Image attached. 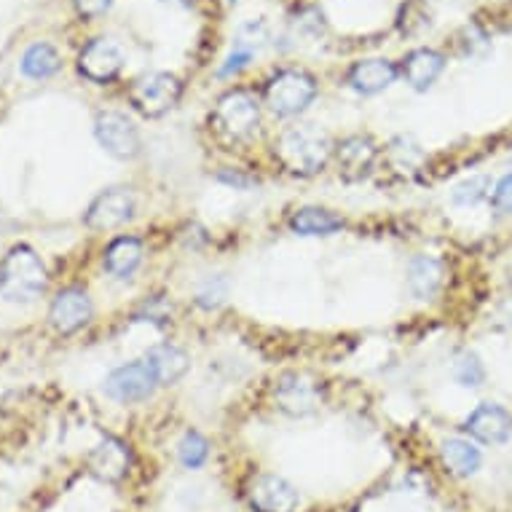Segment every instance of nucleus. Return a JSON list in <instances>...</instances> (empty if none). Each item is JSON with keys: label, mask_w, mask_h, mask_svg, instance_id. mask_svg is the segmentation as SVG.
Returning <instances> with one entry per match:
<instances>
[{"label": "nucleus", "mask_w": 512, "mask_h": 512, "mask_svg": "<svg viewBox=\"0 0 512 512\" xmlns=\"http://www.w3.org/2000/svg\"><path fill=\"white\" fill-rule=\"evenodd\" d=\"M49 285L46 266L33 247L19 244L0 263V295L11 303H33Z\"/></svg>", "instance_id": "nucleus-1"}, {"label": "nucleus", "mask_w": 512, "mask_h": 512, "mask_svg": "<svg viewBox=\"0 0 512 512\" xmlns=\"http://www.w3.org/2000/svg\"><path fill=\"white\" fill-rule=\"evenodd\" d=\"M279 161L285 164L293 175H317L325 169V164L330 161V153H333V145H330V137L317 129V126L303 124L287 129L282 140L277 145Z\"/></svg>", "instance_id": "nucleus-2"}, {"label": "nucleus", "mask_w": 512, "mask_h": 512, "mask_svg": "<svg viewBox=\"0 0 512 512\" xmlns=\"http://www.w3.org/2000/svg\"><path fill=\"white\" fill-rule=\"evenodd\" d=\"M317 97V81L306 70L290 68L271 78L266 86V102L277 116H298Z\"/></svg>", "instance_id": "nucleus-3"}, {"label": "nucleus", "mask_w": 512, "mask_h": 512, "mask_svg": "<svg viewBox=\"0 0 512 512\" xmlns=\"http://www.w3.org/2000/svg\"><path fill=\"white\" fill-rule=\"evenodd\" d=\"M215 118H218L220 132L228 140H247L255 135V129L261 124V105L255 100V94L234 89L218 100Z\"/></svg>", "instance_id": "nucleus-4"}, {"label": "nucleus", "mask_w": 512, "mask_h": 512, "mask_svg": "<svg viewBox=\"0 0 512 512\" xmlns=\"http://www.w3.org/2000/svg\"><path fill=\"white\" fill-rule=\"evenodd\" d=\"M180 97H183V84L172 73L143 76L140 81H135L132 92H129V100H132L135 110H140L148 118L167 116L169 110L180 102Z\"/></svg>", "instance_id": "nucleus-5"}, {"label": "nucleus", "mask_w": 512, "mask_h": 512, "mask_svg": "<svg viewBox=\"0 0 512 512\" xmlns=\"http://www.w3.org/2000/svg\"><path fill=\"white\" fill-rule=\"evenodd\" d=\"M94 137H97V143L113 159L121 161L135 159L140 148H143V140H140L137 126L132 124V118H126L118 110H102V113H97V118H94Z\"/></svg>", "instance_id": "nucleus-6"}, {"label": "nucleus", "mask_w": 512, "mask_h": 512, "mask_svg": "<svg viewBox=\"0 0 512 512\" xmlns=\"http://www.w3.org/2000/svg\"><path fill=\"white\" fill-rule=\"evenodd\" d=\"M159 387L156 378H153L151 368L145 365V360L140 362H126V365H118L116 370H110L105 384H102V392L116 400L121 405L143 403L153 395V389Z\"/></svg>", "instance_id": "nucleus-7"}, {"label": "nucleus", "mask_w": 512, "mask_h": 512, "mask_svg": "<svg viewBox=\"0 0 512 512\" xmlns=\"http://www.w3.org/2000/svg\"><path fill=\"white\" fill-rule=\"evenodd\" d=\"M274 403L287 416H309L322 405V384L306 373H287L274 387Z\"/></svg>", "instance_id": "nucleus-8"}, {"label": "nucleus", "mask_w": 512, "mask_h": 512, "mask_svg": "<svg viewBox=\"0 0 512 512\" xmlns=\"http://www.w3.org/2000/svg\"><path fill=\"white\" fill-rule=\"evenodd\" d=\"M126 54L121 43L110 41V38H94L84 46L81 57H78V70L84 73L94 84H110L118 73L124 70Z\"/></svg>", "instance_id": "nucleus-9"}, {"label": "nucleus", "mask_w": 512, "mask_h": 512, "mask_svg": "<svg viewBox=\"0 0 512 512\" xmlns=\"http://www.w3.org/2000/svg\"><path fill=\"white\" fill-rule=\"evenodd\" d=\"M132 218H135V196L126 188H108L89 204L84 223L92 231H113Z\"/></svg>", "instance_id": "nucleus-10"}, {"label": "nucleus", "mask_w": 512, "mask_h": 512, "mask_svg": "<svg viewBox=\"0 0 512 512\" xmlns=\"http://www.w3.org/2000/svg\"><path fill=\"white\" fill-rule=\"evenodd\" d=\"M247 496H250L255 512H295V507L301 502L298 488L282 475H271V472L252 480Z\"/></svg>", "instance_id": "nucleus-11"}, {"label": "nucleus", "mask_w": 512, "mask_h": 512, "mask_svg": "<svg viewBox=\"0 0 512 512\" xmlns=\"http://www.w3.org/2000/svg\"><path fill=\"white\" fill-rule=\"evenodd\" d=\"M94 314L92 298L86 290L81 287H68V290H62V293L54 298L49 309V319H51V328L62 333V336H70V333H76L84 325H89V319Z\"/></svg>", "instance_id": "nucleus-12"}, {"label": "nucleus", "mask_w": 512, "mask_h": 512, "mask_svg": "<svg viewBox=\"0 0 512 512\" xmlns=\"http://www.w3.org/2000/svg\"><path fill=\"white\" fill-rule=\"evenodd\" d=\"M464 429L486 445H502L512 437V413L496 403H483L467 416Z\"/></svg>", "instance_id": "nucleus-13"}, {"label": "nucleus", "mask_w": 512, "mask_h": 512, "mask_svg": "<svg viewBox=\"0 0 512 512\" xmlns=\"http://www.w3.org/2000/svg\"><path fill=\"white\" fill-rule=\"evenodd\" d=\"M378 159V148L368 137H346L344 143L336 148V164L338 172L349 183H360L373 172V164Z\"/></svg>", "instance_id": "nucleus-14"}, {"label": "nucleus", "mask_w": 512, "mask_h": 512, "mask_svg": "<svg viewBox=\"0 0 512 512\" xmlns=\"http://www.w3.org/2000/svg\"><path fill=\"white\" fill-rule=\"evenodd\" d=\"M132 467L129 445L121 443L118 437H105L92 454H89V472L102 483H118L126 478Z\"/></svg>", "instance_id": "nucleus-15"}, {"label": "nucleus", "mask_w": 512, "mask_h": 512, "mask_svg": "<svg viewBox=\"0 0 512 512\" xmlns=\"http://www.w3.org/2000/svg\"><path fill=\"white\" fill-rule=\"evenodd\" d=\"M145 365L151 368L153 378H156L159 387H172V384H177V381L188 373L191 360H188V354H185L180 346L156 344L148 349V354H145Z\"/></svg>", "instance_id": "nucleus-16"}, {"label": "nucleus", "mask_w": 512, "mask_h": 512, "mask_svg": "<svg viewBox=\"0 0 512 512\" xmlns=\"http://www.w3.org/2000/svg\"><path fill=\"white\" fill-rule=\"evenodd\" d=\"M397 68L389 59H360L349 70V86L360 94H378L395 84Z\"/></svg>", "instance_id": "nucleus-17"}, {"label": "nucleus", "mask_w": 512, "mask_h": 512, "mask_svg": "<svg viewBox=\"0 0 512 512\" xmlns=\"http://www.w3.org/2000/svg\"><path fill=\"white\" fill-rule=\"evenodd\" d=\"M445 68V57L435 49H416L411 51L403 62V78L416 89V92H427L429 86L435 84Z\"/></svg>", "instance_id": "nucleus-18"}, {"label": "nucleus", "mask_w": 512, "mask_h": 512, "mask_svg": "<svg viewBox=\"0 0 512 512\" xmlns=\"http://www.w3.org/2000/svg\"><path fill=\"white\" fill-rule=\"evenodd\" d=\"M143 242L137 236H118L105 250V269L116 279H129L143 263Z\"/></svg>", "instance_id": "nucleus-19"}, {"label": "nucleus", "mask_w": 512, "mask_h": 512, "mask_svg": "<svg viewBox=\"0 0 512 512\" xmlns=\"http://www.w3.org/2000/svg\"><path fill=\"white\" fill-rule=\"evenodd\" d=\"M443 285V266L437 258L416 255L408 266V287L419 301H429Z\"/></svg>", "instance_id": "nucleus-20"}, {"label": "nucleus", "mask_w": 512, "mask_h": 512, "mask_svg": "<svg viewBox=\"0 0 512 512\" xmlns=\"http://www.w3.org/2000/svg\"><path fill=\"white\" fill-rule=\"evenodd\" d=\"M290 228L301 236H330L344 228V218L325 207H303L290 218Z\"/></svg>", "instance_id": "nucleus-21"}, {"label": "nucleus", "mask_w": 512, "mask_h": 512, "mask_svg": "<svg viewBox=\"0 0 512 512\" xmlns=\"http://www.w3.org/2000/svg\"><path fill=\"white\" fill-rule=\"evenodd\" d=\"M443 462L448 464V470L459 475V478H470L480 470L483 464V456H480V448L470 440H462V437H451L443 443Z\"/></svg>", "instance_id": "nucleus-22"}, {"label": "nucleus", "mask_w": 512, "mask_h": 512, "mask_svg": "<svg viewBox=\"0 0 512 512\" xmlns=\"http://www.w3.org/2000/svg\"><path fill=\"white\" fill-rule=\"evenodd\" d=\"M59 68H62V59L51 43H33L22 57V73L33 81L51 78L54 73H59Z\"/></svg>", "instance_id": "nucleus-23"}, {"label": "nucleus", "mask_w": 512, "mask_h": 512, "mask_svg": "<svg viewBox=\"0 0 512 512\" xmlns=\"http://www.w3.org/2000/svg\"><path fill=\"white\" fill-rule=\"evenodd\" d=\"M210 456V443L207 437L199 435L196 429H188L183 435V440L177 443V459L183 464L185 470H199Z\"/></svg>", "instance_id": "nucleus-24"}, {"label": "nucleus", "mask_w": 512, "mask_h": 512, "mask_svg": "<svg viewBox=\"0 0 512 512\" xmlns=\"http://www.w3.org/2000/svg\"><path fill=\"white\" fill-rule=\"evenodd\" d=\"M454 381L459 384V387H467V389L483 387V381H486V365L480 362L478 354L464 352L456 357Z\"/></svg>", "instance_id": "nucleus-25"}, {"label": "nucleus", "mask_w": 512, "mask_h": 512, "mask_svg": "<svg viewBox=\"0 0 512 512\" xmlns=\"http://www.w3.org/2000/svg\"><path fill=\"white\" fill-rule=\"evenodd\" d=\"M488 194H491V177L475 175L470 177V180H464V183L456 185L451 199H454L456 207H475V204L483 202Z\"/></svg>", "instance_id": "nucleus-26"}, {"label": "nucleus", "mask_w": 512, "mask_h": 512, "mask_svg": "<svg viewBox=\"0 0 512 512\" xmlns=\"http://www.w3.org/2000/svg\"><path fill=\"white\" fill-rule=\"evenodd\" d=\"M228 298V279L215 274V277H207L196 290V303L202 309H218L220 303H226Z\"/></svg>", "instance_id": "nucleus-27"}, {"label": "nucleus", "mask_w": 512, "mask_h": 512, "mask_svg": "<svg viewBox=\"0 0 512 512\" xmlns=\"http://www.w3.org/2000/svg\"><path fill=\"white\" fill-rule=\"evenodd\" d=\"M491 204L499 215H510L512 212V172L504 175L499 183L494 185V196H491Z\"/></svg>", "instance_id": "nucleus-28"}, {"label": "nucleus", "mask_w": 512, "mask_h": 512, "mask_svg": "<svg viewBox=\"0 0 512 512\" xmlns=\"http://www.w3.org/2000/svg\"><path fill=\"white\" fill-rule=\"evenodd\" d=\"M252 59V49H247V46H236L234 54L226 59V65L220 68V76H231V73H239L242 68H247Z\"/></svg>", "instance_id": "nucleus-29"}, {"label": "nucleus", "mask_w": 512, "mask_h": 512, "mask_svg": "<svg viewBox=\"0 0 512 512\" xmlns=\"http://www.w3.org/2000/svg\"><path fill=\"white\" fill-rule=\"evenodd\" d=\"M73 3H76V11L81 14V17L97 19L110 9V3H113V0H73Z\"/></svg>", "instance_id": "nucleus-30"}, {"label": "nucleus", "mask_w": 512, "mask_h": 512, "mask_svg": "<svg viewBox=\"0 0 512 512\" xmlns=\"http://www.w3.org/2000/svg\"><path fill=\"white\" fill-rule=\"evenodd\" d=\"M220 183L234 185V188H252V185H258V180L250 175H242V172H231V169H223L218 175Z\"/></svg>", "instance_id": "nucleus-31"}, {"label": "nucleus", "mask_w": 512, "mask_h": 512, "mask_svg": "<svg viewBox=\"0 0 512 512\" xmlns=\"http://www.w3.org/2000/svg\"><path fill=\"white\" fill-rule=\"evenodd\" d=\"M169 3H180V6H191V0H169Z\"/></svg>", "instance_id": "nucleus-32"}]
</instances>
